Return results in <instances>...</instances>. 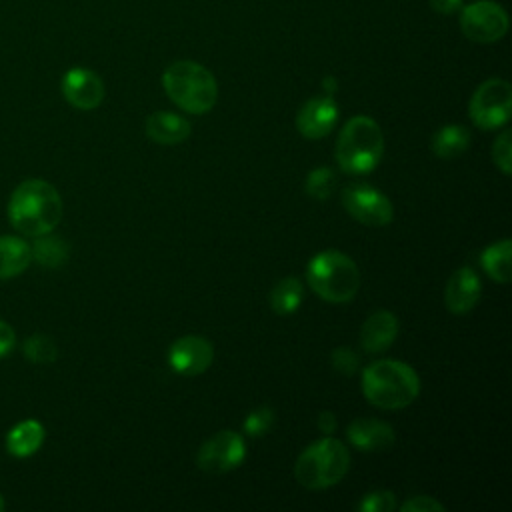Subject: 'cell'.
Instances as JSON below:
<instances>
[{
    "label": "cell",
    "instance_id": "1",
    "mask_svg": "<svg viewBox=\"0 0 512 512\" xmlns=\"http://www.w3.org/2000/svg\"><path fill=\"white\" fill-rule=\"evenodd\" d=\"M8 218L26 236L48 234L62 218V198L46 180H24L10 196Z\"/></svg>",
    "mask_w": 512,
    "mask_h": 512
},
{
    "label": "cell",
    "instance_id": "2",
    "mask_svg": "<svg viewBox=\"0 0 512 512\" xmlns=\"http://www.w3.org/2000/svg\"><path fill=\"white\" fill-rule=\"evenodd\" d=\"M362 392L372 406L398 410L418 398L420 378L406 362L378 360L364 368Z\"/></svg>",
    "mask_w": 512,
    "mask_h": 512
},
{
    "label": "cell",
    "instance_id": "3",
    "mask_svg": "<svg viewBox=\"0 0 512 512\" xmlns=\"http://www.w3.org/2000/svg\"><path fill=\"white\" fill-rule=\"evenodd\" d=\"M162 86L168 98L190 114H206L214 108L218 86L208 68L192 60H178L162 74Z\"/></svg>",
    "mask_w": 512,
    "mask_h": 512
},
{
    "label": "cell",
    "instance_id": "4",
    "mask_svg": "<svg viewBox=\"0 0 512 512\" xmlns=\"http://www.w3.org/2000/svg\"><path fill=\"white\" fill-rule=\"evenodd\" d=\"M308 286L316 296L332 304L352 300L360 286V272L356 262L340 250L318 252L306 268Z\"/></svg>",
    "mask_w": 512,
    "mask_h": 512
},
{
    "label": "cell",
    "instance_id": "5",
    "mask_svg": "<svg viewBox=\"0 0 512 512\" xmlns=\"http://www.w3.org/2000/svg\"><path fill=\"white\" fill-rule=\"evenodd\" d=\"M384 152L380 126L368 116H354L344 124L336 142L338 166L348 174H366L374 170Z\"/></svg>",
    "mask_w": 512,
    "mask_h": 512
},
{
    "label": "cell",
    "instance_id": "6",
    "mask_svg": "<svg viewBox=\"0 0 512 512\" xmlns=\"http://www.w3.org/2000/svg\"><path fill=\"white\" fill-rule=\"evenodd\" d=\"M350 468V452L336 438L312 442L296 460V480L310 490H324L338 484Z\"/></svg>",
    "mask_w": 512,
    "mask_h": 512
},
{
    "label": "cell",
    "instance_id": "7",
    "mask_svg": "<svg viewBox=\"0 0 512 512\" xmlns=\"http://www.w3.org/2000/svg\"><path fill=\"white\" fill-rule=\"evenodd\" d=\"M472 122L482 130H494L508 122L512 112V88L502 78H490L482 82L468 106Z\"/></svg>",
    "mask_w": 512,
    "mask_h": 512
},
{
    "label": "cell",
    "instance_id": "8",
    "mask_svg": "<svg viewBox=\"0 0 512 512\" xmlns=\"http://www.w3.org/2000/svg\"><path fill=\"white\" fill-rule=\"evenodd\" d=\"M460 30L472 42L490 44L506 34L508 14L492 0H478L462 8Z\"/></svg>",
    "mask_w": 512,
    "mask_h": 512
},
{
    "label": "cell",
    "instance_id": "9",
    "mask_svg": "<svg viewBox=\"0 0 512 512\" xmlns=\"http://www.w3.org/2000/svg\"><path fill=\"white\" fill-rule=\"evenodd\" d=\"M244 456H246L244 438L234 430H220L200 446L196 454V464L204 472L222 474L238 468Z\"/></svg>",
    "mask_w": 512,
    "mask_h": 512
},
{
    "label": "cell",
    "instance_id": "10",
    "mask_svg": "<svg viewBox=\"0 0 512 512\" xmlns=\"http://www.w3.org/2000/svg\"><path fill=\"white\" fill-rule=\"evenodd\" d=\"M344 210L366 226H386L394 218L392 202L376 188L366 184L348 186L342 192Z\"/></svg>",
    "mask_w": 512,
    "mask_h": 512
},
{
    "label": "cell",
    "instance_id": "11",
    "mask_svg": "<svg viewBox=\"0 0 512 512\" xmlns=\"http://www.w3.org/2000/svg\"><path fill=\"white\" fill-rule=\"evenodd\" d=\"M214 358L212 344L202 336H182L168 350V364L182 376L202 374Z\"/></svg>",
    "mask_w": 512,
    "mask_h": 512
},
{
    "label": "cell",
    "instance_id": "12",
    "mask_svg": "<svg viewBox=\"0 0 512 512\" xmlns=\"http://www.w3.org/2000/svg\"><path fill=\"white\" fill-rule=\"evenodd\" d=\"M62 94L74 108L94 110L104 100V84L88 68H70L62 78Z\"/></svg>",
    "mask_w": 512,
    "mask_h": 512
},
{
    "label": "cell",
    "instance_id": "13",
    "mask_svg": "<svg viewBox=\"0 0 512 512\" xmlns=\"http://www.w3.org/2000/svg\"><path fill=\"white\" fill-rule=\"evenodd\" d=\"M338 120V106L332 96L310 98L296 116V128L304 138L318 140L332 132Z\"/></svg>",
    "mask_w": 512,
    "mask_h": 512
},
{
    "label": "cell",
    "instance_id": "14",
    "mask_svg": "<svg viewBox=\"0 0 512 512\" xmlns=\"http://www.w3.org/2000/svg\"><path fill=\"white\" fill-rule=\"evenodd\" d=\"M480 292H482V282L478 274L472 268L462 266L456 272H452V276L446 282L444 304L450 312L464 314L476 306Z\"/></svg>",
    "mask_w": 512,
    "mask_h": 512
},
{
    "label": "cell",
    "instance_id": "15",
    "mask_svg": "<svg viewBox=\"0 0 512 512\" xmlns=\"http://www.w3.org/2000/svg\"><path fill=\"white\" fill-rule=\"evenodd\" d=\"M346 436L350 444L362 452L388 450L396 440L392 426L374 418L352 420V424L346 428Z\"/></svg>",
    "mask_w": 512,
    "mask_h": 512
},
{
    "label": "cell",
    "instance_id": "16",
    "mask_svg": "<svg viewBox=\"0 0 512 512\" xmlns=\"http://www.w3.org/2000/svg\"><path fill=\"white\" fill-rule=\"evenodd\" d=\"M398 318L388 310H378L366 318L360 330V346L368 354H380L396 340Z\"/></svg>",
    "mask_w": 512,
    "mask_h": 512
},
{
    "label": "cell",
    "instance_id": "17",
    "mask_svg": "<svg viewBox=\"0 0 512 512\" xmlns=\"http://www.w3.org/2000/svg\"><path fill=\"white\" fill-rule=\"evenodd\" d=\"M146 134L158 144L174 146L190 136V122L168 110L154 112L146 120Z\"/></svg>",
    "mask_w": 512,
    "mask_h": 512
},
{
    "label": "cell",
    "instance_id": "18",
    "mask_svg": "<svg viewBox=\"0 0 512 512\" xmlns=\"http://www.w3.org/2000/svg\"><path fill=\"white\" fill-rule=\"evenodd\" d=\"M32 262L30 246L18 236H0V280L22 274Z\"/></svg>",
    "mask_w": 512,
    "mask_h": 512
},
{
    "label": "cell",
    "instance_id": "19",
    "mask_svg": "<svg viewBox=\"0 0 512 512\" xmlns=\"http://www.w3.org/2000/svg\"><path fill=\"white\" fill-rule=\"evenodd\" d=\"M44 442V426L38 420L18 422L6 436V450L12 456H32Z\"/></svg>",
    "mask_w": 512,
    "mask_h": 512
},
{
    "label": "cell",
    "instance_id": "20",
    "mask_svg": "<svg viewBox=\"0 0 512 512\" xmlns=\"http://www.w3.org/2000/svg\"><path fill=\"white\" fill-rule=\"evenodd\" d=\"M470 144V132L460 124H446L432 136V152L442 160L460 156Z\"/></svg>",
    "mask_w": 512,
    "mask_h": 512
},
{
    "label": "cell",
    "instance_id": "21",
    "mask_svg": "<svg viewBox=\"0 0 512 512\" xmlns=\"http://www.w3.org/2000/svg\"><path fill=\"white\" fill-rule=\"evenodd\" d=\"M510 254H512V244H510L508 238L490 244L480 256L484 272L492 280H496L500 284H506L512 276V272H510Z\"/></svg>",
    "mask_w": 512,
    "mask_h": 512
},
{
    "label": "cell",
    "instance_id": "22",
    "mask_svg": "<svg viewBox=\"0 0 512 512\" xmlns=\"http://www.w3.org/2000/svg\"><path fill=\"white\" fill-rule=\"evenodd\" d=\"M302 294H304V288H302V282L294 276H288V278H282L272 290H270V306L276 314H292L294 310H298L300 302H302Z\"/></svg>",
    "mask_w": 512,
    "mask_h": 512
},
{
    "label": "cell",
    "instance_id": "23",
    "mask_svg": "<svg viewBox=\"0 0 512 512\" xmlns=\"http://www.w3.org/2000/svg\"><path fill=\"white\" fill-rule=\"evenodd\" d=\"M36 238L38 240L30 248L32 260H36L38 264H42L46 268H58L68 260V244L62 238L50 236V232L36 236Z\"/></svg>",
    "mask_w": 512,
    "mask_h": 512
},
{
    "label": "cell",
    "instance_id": "24",
    "mask_svg": "<svg viewBox=\"0 0 512 512\" xmlns=\"http://www.w3.org/2000/svg\"><path fill=\"white\" fill-rule=\"evenodd\" d=\"M22 352L34 364H50L58 356V348H56L54 340L50 336H46V334H32L24 342Z\"/></svg>",
    "mask_w": 512,
    "mask_h": 512
},
{
    "label": "cell",
    "instance_id": "25",
    "mask_svg": "<svg viewBox=\"0 0 512 512\" xmlns=\"http://www.w3.org/2000/svg\"><path fill=\"white\" fill-rule=\"evenodd\" d=\"M334 186H336V176L330 168H316L308 174L306 182H304V192L310 196V198H316V200H326L332 196L334 192Z\"/></svg>",
    "mask_w": 512,
    "mask_h": 512
},
{
    "label": "cell",
    "instance_id": "26",
    "mask_svg": "<svg viewBox=\"0 0 512 512\" xmlns=\"http://www.w3.org/2000/svg\"><path fill=\"white\" fill-rule=\"evenodd\" d=\"M492 158L494 164L502 170V174L510 176L512 172V134L510 130H504L496 136L492 146Z\"/></svg>",
    "mask_w": 512,
    "mask_h": 512
},
{
    "label": "cell",
    "instance_id": "27",
    "mask_svg": "<svg viewBox=\"0 0 512 512\" xmlns=\"http://www.w3.org/2000/svg\"><path fill=\"white\" fill-rule=\"evenodd\" d=\"M274 424V410L268 406H260L248 414L244 420V432L250 436H262Z\"/></svg>",
    "mask_w": 512,
    "mask_h": 512
},
{
    "label": "cell",
    "instance_id": "28",
    "mask_svg": "<svg viewBox=\"0 0 512 512\" xmlns=\"http://www.w3.org/2000/svg\"><path fill=\"white\" fill-rule=\"evenodd\" d=\"M396 508V498L390 490H376L362 498L358 510L362 512H392Z\"/></svg>",
    "mask_w": 512,
    "mask_h": 512
},
{
    "label": "cell",
    "instance_id": "29",
    "mask_svg": "<svg viewBox=\"0 0 512 512\" xmlns=\"http://www.w3.org/2000/svg\"><path fill=\"white\" fill-rule=\"evenodd\" d=\"M332 366H334V370L350 376V374H354L358 370L360 358H358V354L354 350L342 346V348L332 350Z\"/></svg>",
    "mask_w": 512,
    "mask_h": 512
},
{
    "label": "cell",
    "instance_id": "30",
    "mask_svg": "<svg viewBox=\"0 0 512 512\" xmlns=\"http://www.w3.org/2000/svg\"><path fill=\"white\" fill-rule=\"evenodd\" d=\"M402 512H444V506L430 496H412L402 506Z\"/></svg>",
    "mask_w": 512,
    "mask_h": 512
},
{
    "label": "cell",
    "instance_id": "31",
    "mask_svg": "<svg viewBox=\"0 0 512 512\" xmlns=\"http://www.w3.org/2000/svg\"><path fill=\"white\" fill-rule=\"evenodd\" d=\"M16 346V334L10 324L0 320V358L8 356Z\"/></svg>",
    "mask_w": 512,
    "mask_h": 512
},
{
    "label": "cell",
    "instance_id": "32",
    "mask_svg": "<svg viewBox=\"0 0 512 512\" xmlns=\"http://www.w3.org/2000/svg\"><path fill=\"white\" fill-rule=\"evenodd\" d=\"M464 0H430V6L438 14H454L462 8Z\"/></svg>",
    "mask_w": 512,
    "mask_h": 512
},
{
    "label": "cell",
    "instance_id": "33",
    "mask_svg": "<svg viewBox=\"0 0 512 512\" xmlns=\"http://www.w3.org/2000/svg\"><path fill=\"white\" fill-rule=\"evenodd\" d=\"M318 428L324 432V434H332L334 428H336V418L332 412H320L318 414Z\"/></svg>",
    "mask_w": 512,
    "mask_h": 512
},
{
    "label": "cell",
    "instance_id": "34",
    "mask_svg": "<svg viewBox=\"0 0 512 512\" xmlns=\"http://www.w3.org/2000/svg\"><path fill=\"white\" fill-rule=\"evenodd\" d=\"M324 86H326V90H328V96H330V94L336 90V80L328 76V78L324 80Z\"/></svg>",
    "mask_w": 512,
    "mask_h": 512
},
{
    "label": "cell",
    "instance_id": "35",
    "mask_svg": "<svg viewBox=\"0 0 512 512\" xmlns=\"http://www.w3.org/2000/svg\"><path fill=\"white\" fill-rule=\"evenodd\" d=\"M6 508V504H4V498H2V494H0V512Z\"/></svg>",
    "mask_w": 512,
    "mask_h": 512
}]
</instances>
